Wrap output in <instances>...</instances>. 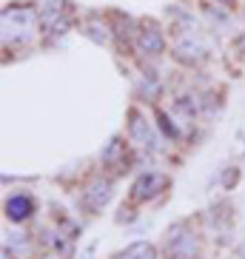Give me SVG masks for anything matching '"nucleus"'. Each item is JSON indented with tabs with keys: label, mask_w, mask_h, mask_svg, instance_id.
Wrapping results in <instances>:
<instances>
[{
	"label": "nucleus",
	"mask_w": 245,
	"mask_h": 259,
	"mask_svg": "<svg viewBox=\"0 0 245 259\" xmlns=\"http://www.w3.org/2000/svg\"><path fill=\"white\" fill-rule=\"evenodd\" d=\"M120 259H157V248L151 242H131L120 253Z\"/></svg>",
	"instance_id": "10"
},
{
	"label": "nucleus",
	"mask_w": 245,
	"mask_h": 259,
	"mask_svg": "<svg viewBox=\"0 0 245 259\" xmlns=\"http://www.w3.org/2000/svg\"><path fill=\"white\" fill-rule=\"evenodd\" d=\"M237 177H239V168H228V171H225V177H222V185H225V188H231V185L237 183Z\"/></svg>",
	"instance_id": "15"
},
{
	"label": "nucleus",
	"mask_w": 245,
	"mask_h": 259,
	"mask_svg": "<svg viewBox=\"0 0 245 259\" xmlns=\"http://www.w3.org/2000/svg\"><path fill=\"white\" fill-rule=\"evenodd\" d=\"M239 256H242V259H245V245H239Z\"/></svg>",
	"instance_id": "18"
},
{
	"label": "nucleus",
	"mask_w": 245,
	"mask_h": 259,
	"mask_svg": "<svg viewBox=\"0 0 245 259\" xmlns=\"http://www.w3.org/2000/svg\"><path fill=\"white\" fill-rule=\"evenodd\" d=\"M137 46L143 49L146 54H162V49H166V40H162V34L157 29H143L137 34Z\"/></svg>",
	"instance_id": "9"
},
{
	"label": "nucleus",
	"mask_w": 245,
	"mask_h": 259,
	"mask_svg": "<svg viewBox=\"0 0 245 259\" xmlns=\"http://www.w3.org/2000/svg\"><path fill=\"white\" fill-rule=\"evenodd\" d=\"M34 213V202H31L29 194H15V197L6 199V217L12 222H23Z\"/></svg>",
	"instance_id": "5"
},
{
	"label": "nucleus",
	"mask_w": 245,
	"mask_h": 259,
	"mask_svg": "<svg viewBox=\"0 0 245 259\" xmlns=\"http://www.w3.org/2000/svg\"><path fill=\"white\" fill-rule=\"evenodd\" d=\"M3 259H12V248H3Z\"/></svg>",
	"instance_id": "17"
},
{
	"label": "nucleus",
	"mask_w": 245,
	"mask_h": 259,
	"mask_svg": "<svg viewBox=\"0 0 245 259\" xmlns=\"http://www.w3.org/2000/svg\"><path fill=\"white\" fill-rule=\"evenodd\" d=\"M86 34H89L94 43H103V46L111 40V34H108V26L103 23V20H89V23H86Z\"/></svg>",
	"instance_id": "11"
},
{
	"label": "nucleus",
	"mask_w": 245,
	"mask_h": 259,
	"mask_svg": "<svg viewBox=\"0 0 245 259\" xmlns=\"http://www.w3.org/2000/svg\"><path fill=\"white\" fill-rule=\"evenodd\" d=\"M166 185H169V180H166L162 174L148 171V174H143L137 183H134V188H131V191H134V199H148V197H154L157 191H162Z\"/></svg>",
	"instance_id": "3"
},
{
	"label": "nucleus",
	"mask_w": 245,
	"mask_h": 259,
	"mask_svg": "<svg viewBox=\"0 0 245 259\" xmlns=\"http://www.w3.org/2000/svg\"><path fill=\"white\" fill-rule=\"evenodd\" d=\"M129 137L134 140V143L140 145H151L154 140V131H151V122L146 120L143 114H137V111H131V122H129Z\"/></svg>",
	"instance_id": "8"
},
{
	"label": "nucleus",
	"mask_w": 245,
	"mask_h": 259,
	"mask_svg": "<svg viewBox=\"0 0 245 259\" xmlns=\"http://www.w3.org/2000/svg\"><path fill=\"white\" fill-rule=\"evenodd\" d=\"M174 57H177L180 63H188V66H194V63H199L202 57H206V49H202V43H199V40L183 37V40H177Z\"/></svg>",
	"instance_id": "4"
},
{
	"label": "nucleus",
	"mask_w": 245,
	"mask_h": 259,
	"mask_svg": "<svg viewBox=\"0 0 245 259\" xmlns=\"http://www.w3.org/2000/svg\"><path fill=\"white\" fill-rule=\"evenodd\" d=\"M0 26H3V43H29L34 40L37 34V17L31 9H23V6H6L3 15H0Z\"/></svg>",
	"instance_id": "1"
},
{
	"label": "nucleus",
	"mask_w": 245,
	"mask_h": 259,
	"mask_svg": "<svg viewBox=\"0 0 245 259\" xmlns=\"http://www.w3.org/2000/svg\"><path fill=\"white\" fill-rule=\"evenodd\" d=\"M66 3L63 0H49L46 6H43V12H40V23H43V29L46 31H57V26H66L63 23V15H66Z\"/></svg>",
	"instance_id": "7"
},
{
	"label": "nucleus",
	"mask_w": 245,
	"mask_h": 259,
	"mask_svg": "<svg viewBox=\"0 0 245 259\" xmlns=\"http://www.w3.org/2000/svg\"><path fill=\"white\" fill-rule=\"evenodd\" d=\"M197 251H199L197 236L185 228V225H174V228H169V253L174 259H194Z\"/></svg>",
	"instance_id": "2"
},
{
	"label": "nucleus",
	"mask_w": 245,
	"mask_h": 259,
	"mask_svg": "<svg viewBox=\"0 0 245 259\" xmlns=\"http://www.w3.org/2000/svg\"><path fill=\"white\" fill-rule=\"evenodd\" d=\"M140 89H143L146 94H151V97H154L157 92H160V85H157V80H154V77H148V80H143V83H140Z\"/></svg>",
	"instance_id": "14"
},
{
	"label": "nucleus",
	"mask_w": 245,
	"mask_h": 259,
	"mask_svg": "<svg viewBox=\"0 0 245 259\" xmlns=\"http://www.w3.org/2000/svg\"><path fill=\"white\" fill-rule=\"evenodd\" d=\"M94 251H97V245L92 242V245H89V248H86L83 253H80V259H94Z\"/></svg>",
	"instance_id": "16"
},
{
	"label": "nucleus",
	"mask_w": 245,
	"mask_h": 259,
	"mask_svg": "<svg viewBox=\"0 0 245 259\" xmlns=\"http://www.w3.org/2000/svg\"><path fill=\"white\" fill-rule=\"evenodd\" d=\"M111 194H114V185L108 183V180H97V183L89 185V191H86V199H89L92 211H103V208L111 202Z\"/></svg>",
	"instance_id": "6"
},
{
	"label": "nucleus",
	"mask_w": 245,
	"mask_h": 259,
	"mask_svg": "<svg viewBox=\"0 0 245 259\" xmlns=\"http://www.w3.org/2000/svg\"><path fill=\"white\" fill-rule=\"evenodd\" d=\"M6 248H12V251H26V248H29V239H26V234L15 231V234H9V245H6Z\"/></svg>",
	"instance_id": "12"
},
{
	"label": "nucleus",
	"mask_w": 245,
	"mask_h": 259,
	"mask_svg": "<svg viewBox=\"0 0 245 259\" xmlns=\"http://www.w3.org/2000/svg\"><path fill=\"white\" fill-rule=\"evenodd\" d=\"M120 151H123L120 140H111V143H108V148H106V151H103V160H106V162H111V160H114V157H117V154H120Z\"/></svg>",
	"instance_id": "13"
}]
</instances>
